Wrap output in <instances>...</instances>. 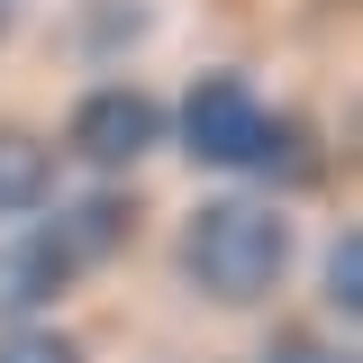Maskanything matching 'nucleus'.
<instances>
[{
	"label": "nucleus",
	"mask_w": 363,
	"mask_h": 363,
	"mask_svg": "<svg viewBox=\"0 0 363 363\" xmlns=\"http://www.w3.org/2000/svg\"><path fill=\"white\" fill-rule=\"evenodd\" d=\"M0 363H91V345L64 318H18V327H0Z\"/></svg>",
	"instance_id": "nucleus-10"
},
{
	"label": "nucleus",
	"mask_w": 363,
	"mask_h": 363,
	"mask_svg": "<svg viewBox=\"0 0 363 363\" xmlns=\"http://www.w3.org/2000/svg\"><path fill=\"white\" fill-rule=\"evenodd\" d=\"M164 136H173L164 91H145V82H91V91H73L55 155H64V164H82L91 182H128L136 164H155V155H164Z\"/></svg>",
	"instance_id": "nucleus-3"
},
{
	"label": "nucleus",
	"mask_w": 363,
	"mask_h": 363,
	"mask_svg": "<svg viewBox=\"0 0 363 363\" xmlns=\"http://www.w3.org/2000/svg\"><path fill=\"white\" fill-rule=\"evenodd\" d=\"M55 200H64V155H55V136L0 118V236L28 227V218H45Z\"/></svg>",
	"instance_id": "nucleus-6"
},
{
	"label": "nucleus",
	"mask_w": 363,
	"mask_h": 363,
	"mask_svg": "<svg viewBox=\"0 0 363 363\" xmlns=\"http://www.w3.org/2000/svg\"><path fill=\"white\" fill-rule=\"evenodd\" d=\"M318 300H327V327L336 336L363 318V236L354 227H327V245H318Z\"/></svg>",
	"instance_id": "nucleus-9"
},
{
	"label": "nucleus",
	"mask_w": 363,
	"mask_h": 363,
	"mask_svg": "<svg viewBox=\"0 0 363 363\" xmlns=\"http://www.w3.org/2000/svg\"><path fill=\"white\" fill-rule=\"evenodd\" d=\"M9 28H18V0H0V45H9Z\"/></svg>",
	"instance_id": "nucleus-12"
},
{
	"label": "nucleus",
	"mask_w": 363,
	"mask_h": 363,
	"mask_svg": "<svg viewBox=\"0 0 363 363\" xmlns=\"http://www.w3.org/2000/svg\"><path fill=\"white\" fill-rule=\"evenodd\" d=\"M164 118H173V145L182 164H200V173H255V155H264V128H272V100L264 82L245 73V64H200L191 82L164 100Z\"/></svg>",
	"instance_id": "nucleus-2"
},
{
	"label": "nucleus",
	"mask_w": 363,
	"mask_h": 363,
	"mask_svg": "<svg viewBox=\"0 0 363 363\" xmlns=\"http://www.w3.org/2000/svg\"><path fill=\"white\" fill-rule=\"evenodd\" d=\"M255 363H354V345L345 336H309V327H281Z\"/></svg>",
	"instance_id": "nucleus-11"
},
{
	"label": "nucleus",
	"mask_w": 363,
	"mask_h": 363,
	"mask_svg": "<svg viewBox=\"0 0 363 363\" xmlns=\"http://www.w3.org/2000/svg\"><path fill=\"white\" fill-rule=\"evenodd\" d=\"M45 227H55V236H64V255H73V264L100 281V272H109V264L136 245L145 209H136V191H128V182H91V191H64V200L45 209Z\"/></svg>",
	"instance_id": "nucleus-5"
},
{
	"label": "nucleus",
	"mask_w": 363,
	"mask_h": 363,
	"mask_svg": "<svg viewBox=\"0 0 363 363\" xmlns=\"http://www.w3.org/2000/svg\"><path fill=\"white\" fill-rule=\"evenodd\" d=\"M64 37H73L82 64H128V55H145V45L164 37V9L155 0H82Z\"/></svg>",
	"instance_id": "nucleus-8"
},
{
	"label": "nucleus",
	"mask_w": 363,
	"mask_h": 363,
	"mask_svg": "<svg viewBox=\"0 0 363 363\" xmlns=\"http://www.w3.org/2000/svg\"><path fill=\"white\" fill-rule=\"evenodd\" d=\"M318 182H327V136H318V118H309V109H281V100H272V128H264V155H255L245 191L281 200V191H318Z\"/></svg>",
	"instance_id": "nucleus-7"
},
{
	"label": "nucleus",
	"mask_w": 363,
	"mask_h": 363,
	"mask_svg": "<svg viewBox=\"0 0 363 363\" xmlns=\"http://www.w3.org/2000/svg\"><path fill=\"white\" fill-rule=\"evenodd\" d=\"M173 272L191 300L245 318L272 309L300 272V218L291 200H264V191H209L191 218L173 227Z\"/></svg>",
	"instance_id": "nucleus-1"
},
{
	"label": "nucleus",
	"mask_w": 363,
	"mask_h": 363,
	"mask_svg": "<svg viewBox=\"0 0 363 363\" xmlns=\"http://www.w3.org/2000/svg\"><path fill=\"white\" fill-rule=\"evenodd\" d=\"M82 281H91V272L64 255V236H55L45 218H28V227H9V236H0V327L64 309Z\"/></svg>",
	"instance_id": "nucleus-4"
}]
</instances>
